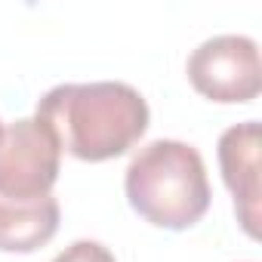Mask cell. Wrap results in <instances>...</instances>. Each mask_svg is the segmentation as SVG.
I'll list each match as a JSON object with an SVG mask.
<instances>
[{
    "label": "cell",
    "instance_id": "52a82bcc",
    "mask_svg": "<svg viewBox=\"0 0 262 262\" xmlns=\"http://www.w3.org/2000/svg\"><path fill=\"white\" fill-rule=\"evenodd\" d=\"M53 262H117L114 253L99 244V241H74L71 247H65Z\"/></svg>",
    "mask_w": 262,
    "mask_h": 262
},
{
    "label": "cell",
    "instance_id": "ba28073f",
    "mask_svg": "<svg viewBox=\"0 0 262 262\" xmlns=\"http://www.w3.org/2000/svg\"><path fill=\"white\" fill-rule=\"evenodd\" d=\"M0 133H4V123H0Z\"/></svg>",
    "mask_w": 262,
    "mask_h": 262
},
{
    "label": "cell",
    "instance_id": "277c9868",
    "mask_svg": "<svg viewBox=\"0 0 262 262\" xmlns=\"http://www.w3.org/2000/svg\"><path fill=\"white\" fill-rule=\"evenodd\" d=\"M191 86L219 105H247L262 90L259 47L247 34H216L188 56Z\"/></svg>",
    "mask_w": 262,
    "mask_h": 262
},
{
    "label": "cell",
    "instance_id": "6da1fadb",
    "mask_svg": "<svg viewBox=\"0 0 262 262\" xmlns=\"http://www.w3.org/2000/svg\"><path fill=\"white\" fill-rule=\"evenodd\" d=\"M34 117L56 133L62 151L90 164L136 148L151 123L145 96L120 80L53 86L37 102Z\"/></svg>",
    "mask_w": 262,
    "mask_h": 262
},
{
    "label": "cell",
    "instance_id": "3957f363",
    "mask_svg": "<svg viewBox=\"0 0 262 262\" xmlns=\"http://www.w3.org/2000/svg\"><path fill=\"white\" fill-rule=\"evenodd\" d=\"M62 173V145L37 117H22L0 133V198L40 201Z\"/></svg>",
    "mask_w": 262,
    "mask_h": 262
},
{
    "label": "cell",
    "instance_id": "5b68a950",
    "mask_svg": "<svg viewBox=\"0 0 262 262\" xmlns=\"http://www.w3.org/2000/svg\"><path fill=\"white\" fill-rule=\"evenodd\" d=\"M259 151L262 129L259 120H244L219 136V170L222 182L234 198V213L247 237L259 241L262 222V182H259Z\"/></svg>",
    "mask_w": 262,
    "mask_h": 262
},
{
    "label": "cell",
    "instance_id": "7a4b0ae2",
    "mask_svg": "<svg viewBox=\"0 0 262 262\" xmlns=\"http://www.w3.org/2000/svg\"><path fill=\"white\" fill-rule=\"evenodd\" d=\"M123 191L145 222L167 231L198 225L213 201L201 151L179 139H155L142 145L126 167Z\"/></svg>",
    "mask_w": 262,
    "mask_h": 262
},
{
    "label": "cell",
    "instance_id": "8992f818",
    "mask_svg": "<svg viewBox=\"0 0 262 262\" xmlns=\"http://www.w3.org/2000/svg\"><path fill=\"white\" fill-rule=\"evenodd\" d=\"M59 201L53 194L40 201L0 198V253H34L59 231Z\"/></svg>",
    "mask_w": 262,
    "mask_h": 262
}]
</instances>
